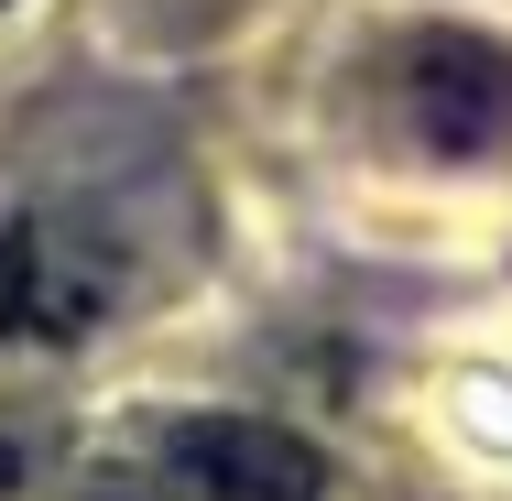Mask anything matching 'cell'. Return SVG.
<instances>
[{
	"label": "cell",
	"mask_w": 512,
	"mask_h": 501,
	"mask_svg": "<svg viewBox=\"0 0 512 501\" xmlns=\"http://www.w3.org/2000/svg\"><path fill=\"white\" fill-rule=\"evenodd\" d=\"M22 469H33V447H22V425H0V501H22Z\"/></svg>",
	"instance_id": "4"
},
{
	"label": "cell",
	"mask_w": 512,
	"mask_h": 501,
	"mask_svg": "<svg viewBox=\"0 0 512 501\" xmlns=\"http://www.w3.org/2000/svg\"><path fill=\"white\" fill-rule=\"evenodd\" d=\"M393 88H404V131L447 164H480L512 142V55L480 33H414L393 55Z\"/></svg>",
	"instance_id": "1"
},
{
	"label": "cell",
	"mask_w": 512,
	"mask_h": 501,
	"mask_svg": "<svg viewBox=\"0 0 512 501\" xmlns=\"http://www.w3.org/2000/svg\"><path fill=\"white\" fill-rule=\"evenodd\" d=\"M164 469L186 501H327V458L262 414H186L164 436Z\"/></svg>",
	"instance_id": "2"
},
{
	"label": "cell",
	"mask_w": 512,
	"mask_h": 501,
	"mask_svg": "<svg viewBox=\"0 0 512 501\" xmlns=\"http://www.w3.org/2000/svg\"><path fill=\"white\" fill-rule=\"evenodd\" d=\"M109 305V273L44 218H0V349H66Z\"/></svg>",
	"instance_id": "3"
}]
</instances>
